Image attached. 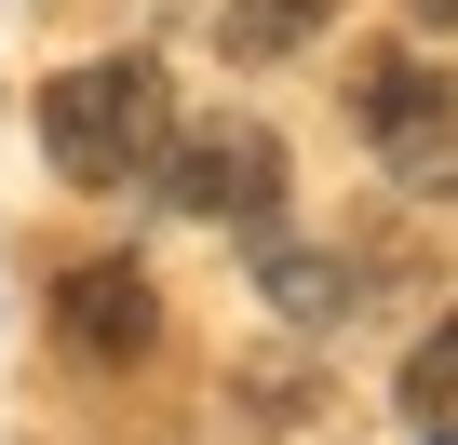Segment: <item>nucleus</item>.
<instances>
[{
	"mask_svg": "<svg viewBox=\"0 0 458 445\" xmlns=\"http://www.w3.org/2000/svg\"><path fill=\"white\" fill-rule=\"evenodd\" d=\"M41 149H55V175H81V189H135V175H162V149H175V95H162V68H148V55H95V68L41 81Z\"/></svg>",
	"mask_w": 458,
	"mask_h": 445,
	"instance_id": "nucleus-1",
	"label": "nucleus"
},
{
	"mask_svg": "<svg viewBox=\"0 0 458 445\" xmlns=\"http://www.w3.org/2000/svg\"><path fill=\"white\" fill-rule=\"evenodd\" d=\"M351 122H364V149L391 162V175H458V81L431 68V55H364V81H351Z\"/></svg>",
	"mask_w": 458,
	"mask_h": 445,
	"instance_id": "nucleus-2",
	"label": "nucleus"
},
{
	"mask_svg": "<svg viewBox=\"0 0 458 445\" xmlns=\"http://www.w3.org/2000/svg\"><path fill=\"white\" fill-rule=\"evenodd\" d=\"M162 202L175 216H216V230H257L284 202V135L270 122H189L162 149Z\"/></svg>",
	"mask_w": 458,
	"mask_h": 445,
	"instance_id": "nucleus-3",
	"label": "nucleus"
},
{
	"mask_svg": "<svg viewBox=\"0 0 458 445\" xmlns=\"http://www.w3.org/2000/svg\"><path fill=\"white\" fill-rule=\"evenodd\" d=\"M55 338L95 351V364H135V351L162 338V284H148L135 257H81V270L55 284Z\"/></svg>",
	"mask_w": 458,
	"mask_h": 445,
	"instance_id": "nucleus-4",
	"label": "nucleus"
},
{
	"mask_svg": "<svg viewBox=\"0 0 458 445\" xmlns=\"http://www.w3.org/2000/svg\"><path fill=\"white\" fill-rule=\"evenodd\" d=\"M324 14H337V0H229V14H216V55L229 68H284L297 41H324Z\"/></svg>",
	"mask_w": 458,
	"mask_h": 445,
	"instance_id": "nucleus-5",
	"label": "nucleus"
},
{
	"mask_svg": "<svg viewBox=\"0 0 458 445\" xmlns=\"http://www.w3.org/2000/svg\"><path fill=\"white\" fill-rule=\"evenodd\" d=\"M257 284H270V311H284V324H337V297H351V270H337V257H310V244H257Z\"/></svg>",
	"mask_w": 458,
	"mask_h": 445,
	"instance_id": "nucleus-6",
	"label": "nucleus"
},
{
	"mask_svg": "<svg viewBox=\"0 0 458 445\" xmlns=\"http://www.w3.org/2000/svg\"><path fill=\"white\" fill-rule=\"evenodd\" d=\"M404 418H418L431 445H458V311H445V324L404 351Z\"/></svg>",
	"mask_w": 458,
	"mask_h": 445,
	"instance_id": "nucleus-7",
	"label": "nucleus"
},
{
	"mask_svg": "<svg viewBox=\"0 0 458 445\" xmlns=\"http://www.w3.org/2000/svg\"><path fill=\"white\" fill-rule=\"evenodd\" d=\"M404 14H418V28H458V0H404Z\"/></svg>",
	"mask_w": 458,
	"mask_h": 445,
	"instance_id": "nucleus-8",
	"label": "nucleus"
}]
</instances>
